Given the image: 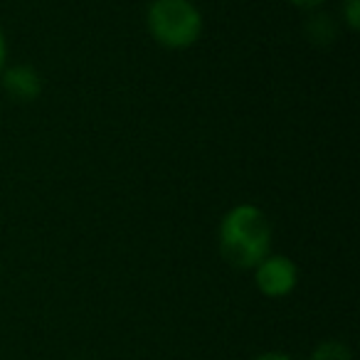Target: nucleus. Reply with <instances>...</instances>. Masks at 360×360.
<instances>
[{
	"label": "nucleus",
	"mask_w": 360,
	"mask_h": 360,
	"mask_svg": "<svg viewBox=\"0 0 360 360\" xmlns=\"http://www.w3.org/2000/svg\"><path fill=\"white\" fill-rule=\"evenodd\" d=\"M6 57H8V42H6V32L0 27V72L6 70Z\"/></svg>",
	"instance_id": "1a4fd4ad"
},
{
	"label": "nucleus",
	"mask_w": 360,
	"mask_h": 360,
	"mask_svg": "<svg viewBox=\"0 0 360 360\" xmlns=\"http://www.w3.org/2000/svg\"><path fill=\"white\" fill-rule=\"evenodd\" d=\"M306 32H309V37L316 45H326V42L333 40L335 27L330 22V15H314L309 20V25H306Z\"/></svg>",
	"instance_id": "423d86ee"
},
{
	"label": "nucleus",
	"mask_w": 360,
	"mask_h": 360,
	"mask_svg": "<svg viewBox=\"0 0 360 360\" xmlns=\"http://www.w3.org/2000/svg\"><path fill=\"white\" fill-rule=\"evenodd\" d=\"M289 3L294 8H299V11H316V8H321L328 0H289Z\"/></svg>",
	"instance_id": "6e6552de"
},
{
	"label": "nucleus",
	"mask_w": 360,
	"mask_h": 360,
	"mask_svg": "<svg viewBox=\"0 0 360 360\" xmlns=\"http://www.w3.org/2000/svg\"><path fill=\"white\" fill-rule=\"evenodd\" d=\"M252 360H294L291 355H286V353H262V355H257V358H252Z\"/></svg>",
	"instance_id": "9d476101"
},
{
	"label": "nucleus",
	"mask_w": 360,
	"mask_h": 360,
	"mask_svg": "<svg viewBox=\"0 0 360 360\" xmlns=\"http://www.w3.org/2000/svg\"><path fill=\"white\" fill-rule=\"evenodd\" d=\"M217 250L235 269H255L271 255V225L264 210L252 202L230 207L217 227Z\"/></svg>",
	"instance_id": "f257e3e1"
},
{
	"label": "nucleus",
	"mask_w": 360,
	"mask_h": 360,
	"mask_svg": "<svg viewBox=\"0 0 360 360\" xmlns=\"http://www.w3.org/2000/svg\"><path fill=\"white\" fill-rule=\"evenodd\" d=\"M146 27L155 45L188 50L202 37L205 20L193 0H153L146 11Z\"/></svg>",
	"instance_id": "f03ea898"
},
{
	"label": "nucleus",
	"mask_w": 360,
	"mask_h": 360,
	"mask_svg": "<svg viewBox=\"0 0 360 360\" xmlns=\"http://www.w3.org/2000/svg\"><path fill=\"white\" fill-rule=\"evenodd\" d=\"M255 284L266 299H284L299 284V266L284 255H266L255 266Z\"/></svg>",
	"instance_id": "7ed1b4c3"
},
{
	"label": "nucleus",
	"mask_w": 360,
	"mask_h": 360,
	"mask_svg": "<svg viewBox=\"0 0 360 360\" xmlns=\"http://www.w3.org/2000/svg\"><path fill=\"white\" fill-rule=\"evenodd\" d=\"M340 18L348 25V30H358L360 27V0H343L340 3Z\"/></svg>",
	"instance_id": "0eeeda50"
},
{
	"label": "nucleus",
	"mask_w": 360,
	"mask_h": 360,
	"mask_svg": "<svg viewBox=\"0 0 360 360\" xmlns=\"http://www.w3.org/2000/svg\"><path fill=\"white\" fill-rule=\"evenodd\" d=\"M309 360H353L350 348L340 340H323L314 348V353L309 355Z\"/></svg>",
	"instance_id": "39448f33"
},
{
	"label": "nucleus",
	"mask_w": 360,
	"mask_h": 360,
	"mask_svg": "<svg viewBox=\"0 0 360 360\" xmlns=\"http://www.w3.org/2000/svg\"><path fill=\"white\" fill-rule=\"evenodd\" d=\"M0 84L13 101H35L42 94V77L30 65H13L0 72Z\"/></svg>",
	"instance_id": "20e7f679"
}]
</instances>
